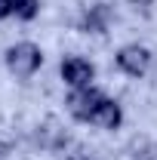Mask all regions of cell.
I'll return each mask as SVG.
<instances>
[{
  "instance_id": "obj_8",
  "label": "cell",
  "mask_w": 157,
  "mask_h": 160,
  "mask_svg": "<svg viewBox=\"0 0 157 160\" xmlns=\"http://www.w3.org/2000/svg\"><path fill=\"white\" fill-rule=\"evenodd\" d=\"M16 6H19V0H0V19L16 16Z\"/></svg>"
},
{
  "instance_id": "obj_7",
  "label": "cell",
  "mask_w": 157,
  "mask_h": 160,
  "mask_svg": "<svg viewBox=\"0 0 157 160\" xmlns=\"http://www.w3.org/2000/svg\"><path fill=\"white\" fill-rule=\"evenodd\" d=\"M37 12H40V0H19V6H16V19L22 22H31Z\"/></svg>"
},
{
  "instance_id": "obj_1",
  "label": "cell",
  "mask_w": 157,
  "mask_h": 160,
  "mask_svg": "<svg viewBox=\"0 0 157 160\" xmlns=\"http://www.w3.org/2000/svg\"><path fill=\"white\" fill-rule=\"evenodd\" d=\"M40 65H43V49H40L37 43H31V40H22V43H16V46L6 49V68L22 80L31 77Z\"/></svg>"
},
{
  "instance_id": "obj_5",
  "label": "cell",
  "mask_w": 157,
  "mask_h": 160,
  "mask_svg": "<svg viewBox=\"0 0 157 160\" xmlns=\"http://www.w3.org/2000/svg\"><path fill=\"white\" fill-rule=\"evenodd\" d=\"M93 126H102V129H117L120 123H123V111H120V105L114 99H105L99 102V108H96V114H93V120H89Z\"/></svg>"
},
{
  "instance_id": "obj_2",
  "label": "cell",
  "mask_w": 157,
  "mask_h": 160,
  "mask_svg": "<svg viewBox=\"0 0 157 160\" xmlns=\"http://www.w3.org/2000/svg\"><path fill=\"white\" fill-rule=\"evenodd\" d=\"M117 68L129 77H142L151 68V49L142 43H126L117 49Z\"/></svg>"
},
{
  "instance_id": "obj_6",
  "label": "cell",
  "mask_w": 157,
  "mask_h": 160,
  "mask_svg": "<svg viewBox=\"0 0 157 160\" xmlns=\"http://www.w3.org/2000/svg\"><path fill=\"white\" fill-rule=\"evenodd\" d=\"M111 6L108 3H96V6H89L86 9V16L80 22V28L86 31V34H105L108 31V25H111Z\"/></svg>"
},
{
  "instance_id": "obj_3",
  "label": "cell",
  "mask_w": 157,
  "mask_h": 160,
  "mask_svg": "<svg viewBox=\"0 0 157 160\" xmlns=\"http://www.w3.org/2000/svg\"><path fill=\"white\" fill-rule=\"evenodd\" d=\"M102 99H105V96H102L99 89H93V86L71 89V96H68V111H71V117H74V120H80V123H89Z\"/></svg>"
},
{
  "instance_id": "obj_4",
  "label": "cell",
  "mask_w": 157,
  "mask_h": 160,
  "mask_svg": "<svg viewBox=\"0 0 157 160\" xmlns=\"http://www.w3.org/2000/svg\"><path fill=\"white\" fill-rule=\"evenodd\" d=\"M59 74H62V80H65L71 89H83V86H93L96 68H93V62L80 59V56H68V59L62 62Z\"/></svg>"
}]
</instances>
